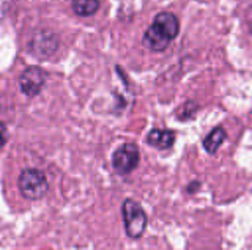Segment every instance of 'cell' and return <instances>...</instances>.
<instances>
[{
  "mask_svg": "<svg viewBox=\"0 0 252 250\" xmlns=\"http://www.w3.org/2000/svg\"><path fill=\"white\" fill-rule=\"evenodd\" d=\"M225 139H227L225 129L222 126H216L215 129H211L208 132L207 137L203 139V142H202L203 150L207 151L208 154H215L220 148V145L225 142Z\"/></svg>",
  "mask_w": 252,
  "mask_h": 250,
  "instance_id": "ba28073f",
  "label": "cell"
},
{
  "mask_svg": "<svg viewBox=\"0 0 252 250\" xmlns=\"http://www.w3.org/2000/svg\"><path fill=\"white\" fill-rule=\"evenodd\" d=\"M59 49V36L52 30H38L29 41V52L39 60H47Z\"/></svg>",
  "mask_w": 252,
  "mask_h": 250,
  "instance_id": "277c9868",
  "label": "cell"
},
{
  "mask_svg": "<svg viewBox=\"0 0 252 250\" xmlns=\"http://www.w3.org/2000/svg\"><path fill=\"white\" fill-rule=\"evenodd\" d=\"M47 79V73L39 66H29L19 76V90L22 95L35 98L43 91Z\"/></svg>",
  "mask_w": 252,
  "mask_h": 250,
  "instance_id": "8992f818",
  "label": "cell"
},
{
  "mask_svg": "<svg viewBox=\"0 0 252 250\" xmlns=\"http://www.w3.org/2000/svg\"><path fill=\"white\" fill-rule=\"evenodd\" d=\"M18 187L24 198L35 201L46 197V194L49 192V181L44 171L38 168H26L18 178Z\"/></svg>",
  "mask_w": 252,
  "mask_h": 250,
  "instance_id": "7a4b0ae2",
  "label": "cell"
},
{
  "mask_svg": "<svg viewBox=\"0 0 252 250\" xmlns=\"http://www.w3.org/2000/svg\"><path fill=\"white\" fill-rule=\"evenodd\" d=\"M180 33V21L170 11L158 13L152 26L144 33V46L153 52H162Z\"/></svg>",
  "mask_w": 252,
  "mask_h": 250,
  "instance_id": "6da1fadb",
  "label": "cell"
},
{
  "mask_svg": "<svg viewBox=\"0 0 252 250\" xmlns=\"http://www.w3.org/2000/svg\"><path fill=\"white\" fill-rule=\"evenodd\" d=\"M140 151L136 143H123L112 154V167L118 175H129L139 167Z\"/></svg>",
  "mask_w": 252,
  "mask_h": 250,
  "instance_id": "5b68a950",
  "label": "cell"
},
{
  "mask_svg": "<svg viewBox=\"0 0 252 250\" xmlns=\"http://www.w3.org/2000/svg\"><path fill=\"white\" fill-rule=\"evenodd\" d=\"M175 139H177V134L175 131L172 129H159V128H155L148 132L147 136V143L152 145L156 150H169V148L173 146L175 143Z\"/></svg>",
  "mask_w": 252,
  "mask_h": 250,
  "instance_id": "52a82bcc",
  "label": "cell"
},
{
  "mask_svg": "<svg viewBox=\"0 0 252 250\" xmlns=\"http://www.w3.org/2000/svg\"><path fill=\"white\" fill-rule=\"evenodd\" d=\"M2 134H3V139H2V148L5 146L6 143V140H8V136H6V124L2 123Z\"/></svg>",
  "mask_w": 252,
  "mask_h": 250,
  "instance_id": "30bf717a",
  "label": "cell"
},
{
  "mask_svg": "<svg viewBox=\"0 0 252 250\" xmlns=\"http://www.w3.org/2000/svg\"><path fill=\"white\" fill-rule=\"evenodd\" d=\"M99 6H101L99 0H74L73 11L79 18H89L99 10Z\"/></svg>",
  "mask_w": 252,
  "mask_h": 250,
  "instance_id": "9c48e42d",
  "label": "cell"
},
{
  "mask_svg": "<svg viewBox=\"0 0 252 250\" xmlns=\"http://www.w3.org/2000/svg\"><path fill=\"white\" fill-rule=\"evenodd\" d=\"M122 214H123V225L125 233L131 239H139L145 233L148 217L139 203L132 198H126L122 205Z\"/></svg>",
  "mask_w": 252,
  "mask_h": 250,
  "instance_id": "3957f363",
  "label": "cell"
}]
</instances>
